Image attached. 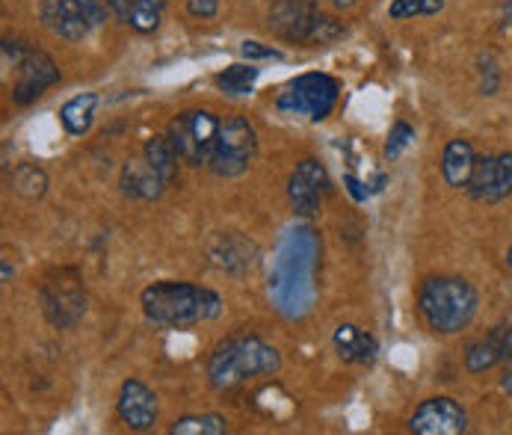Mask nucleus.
<instances>
[{"instance_id":"17","label":"nucleus","mask_w":512,"mask_h":435,"mask_svg":"<svg viewBox=\"0 0 512 435\" xmlns=\"http://www.w3.org/2000/svg\"><path fill=\"white\" fill-rule=\"evenodd\" d=\"M119 190L131 202H157L166 193V184L148 166L146 157H140V160H128L122 166V172H119Z\"/></svg>"},{"instance_id":"24","label":"nucleus","mask_w":512,"mask_h":435,"mask_svg":"<svg viewBox=\"0 0 512 435\" xmlns=\"http://www.w3.org/2000/svg\"><path fill=\"white\" fill-rule=\"evenodd\" d=\"M163 12H166V0H134V12H131L128 27L140 36H151V33H157Z\"/></svg>"},{"instance_id":"22","label":"nucleus","mask_w":512,"mask_h":435,"mask_svg":"<svg viewBox=\"0 0 512 435\" xmlns=\"http://www.w3.org/2000/svg\"><path fill=\"white\" fill-rule=\"evenodd\" d=\"M258 77H261V69L255 63H249V66L246 63H234L225 72L217 74V86H220L225 95L240 98V95H252L255 92Z\"/></svg>"},{"instance_id":"12","label":"nucleus","mask_w":512,"mask_h":435,"mask_svg":"<svg viewBox=\"0 0 512 435\" xmlns=\"http://www.w3.org/2000/svg\"><path fill=\"white\" fill-rule=\"evenodd\" d=\"M320 15L314 0H276L270 9V30L285 42H311L317 36Z\"/></svg>"},{"instance_id":"25","label":"nucleus","mask_w":512,"mask_h":435,"mask_svg":"<svg viewBox=\"0 0 512 435\" xmlns=\"http://www.w3.org/2000/svg\"><path fill=\"white\" fill-rule=\"evenodd\" d=\"M444 9V0H391L388 18L391 21H412V18H433Z\"/></svg>"},{"instance_id":"30","label":"nucleus","mask_w":512,"mask_h":435,"mask_svg":"<svg viewBox=\"0 0 512 435\" xmlns=\"http://www.w3.org/2000/svg\"><path fill=\"white\" fill-rule=\"evenodd\" d=\"M77 3H80V9L86 12V18H89L92 27H101V24L107 21V15H110V6H107L104 0H77Z\"/></svg>"},{"instance_id":"1","label":"nucleus","mask_w":512,"mask_h":435,"mask_svg":"<svg viewBox=\"0 0 512 435\" xmlns=\"http://www.w3.org/2000/svg\"><path fill=\"white\" fill-rule=\"evenodd\" d=\"M140 308H143L146 323L154 329H190L199 323L220 320L225 302L214 288L163 279L143 288Z\"/></svg>"},{"instance_id":"23","label":"nucleus","mask_w":512,"mask_h":435,"mask_svg":"<svg viewBox=\"0 0 512 435\" xmlns=\"http://www.w3.org/2000/svg\"><path fill=\"white\" fill-rule=\"evenodd\" d=\"M231 430L228 427V418L214 415V412H205V415H184L178 421L169 424V433L172 435H225Z\"/></svg>"},{"instance_id":"33","label":"nucleus","mask_w":512,"mask_h":435,"mask_svg":"<svg viewBox=\"0 0 512 435\" xmlns=\"http://www.w3.org/2000/svg\"><path fill=\"white\" fill-rule=\"evenodd\" d=\"M344 187H347V193H350L356 202H367V199H370V190H367L359 178H353V175H344Z\"/></svg>"},{"instance_id":"4","label":"nucleus","mask_w":512,"mask_h":435,"mask_svg":"<svg viewBox=\"0 0 512 435\" xmlns=\"http://www.w3.org/2000/svg\"><path fill=\"white\" fill-rule=\"evenodd\" d=\"M341 101V83L326 72L296 74L276 95V110L288 119H302L311 125L326 122Z\"/></svg>"},{"instance_id":"19","label":"nucleus","mask_w":512,"mask_h":435,"mask_svg":"<svg viewBox=\"0 0 512 435\" xmlns=\"http://www.w3.org/2000/svg\"><path fill=\"white\" fill-rule=\"evenodd\" d=\"M98 101H101L98 92H80L60 107V125L72 140H83L92 131Z\"/></svg>"},{"instance_id":"29","label":"nucleus","mask_w":512,"mask_h":435,"mask_svg":"<svg viewBox=\"0 0 512 435\" xmlns=\"http://www.w3.org/2000/svg\"><path fill=\"white\" fill-rule=\"evenodd\" d=\"M30 57V48L27 45H21V42H3V66L9 69V63H12V69H21V63Z\"/></svg>"},{"instance_id":"6","label":"nucleus","mask_w":512,"mask_h":435,"mask_svg":"<svg viewBox=\"0 0 512 435\" xmlns=\"http://www.w3.org/2000/svg\"><path fill=\"white\" fill-rule=\"evenodd\" d=\"M39 305H42L45 320L54 329H77L89 308V296H86L80 270L77 267L51 270L39 288Z\"/></svg>"},{"instance_id":"27","label":"nucleus","mask_w":512,"mask_h":435,"mask_svg":"<svg viewBox=\"0 0 512 435\" xmlns=\"http://www.w3.org/2000/svg\"><path fill=\"white\" fill-rule=\"evenodd\" d=\"M477 77H480V95L483 98H492V95H498L501 92V83H504V74H501V66L486 54V57H480V63H477Z\"/></svg>"},{"instance_id":"37","label":"nucleus","mask_w":512,"mask_h":435,"mask_svg":"<svg viewBox=\"0 0 512 435\" xmlns=\"http://www.w3.org/2000/svg\"><path fill=\"white\" fill-rule=\"evenodd\" d=\"M359 0H332V6H338V9H353Z\"/></svg>"},{"instance_id":"28","label":"nucleus","mask_w":512,"mask_h":435,"mask_svg":"<svg viewBox=\"0 0 512 435\" xmlns=\"http://www.w3.org/2000/svg\"><path fill=\"white\" fill-rule=\"evenodd\" d=\"M240 54L249 60V63H279V60H285V51H279V48H273V45H261V42H243L240 45Z\"/></svg>"},{"instance_id":"10","label":"nucleus","mask_w":512,"mask_h":435,"mask_svg":"<svg viewBox=\"0 0 512 435\" xmlns=\"http://www.w3.org/2000/svg\"><path fill=\"white\" fill-rule=\"evenodd\" d=\"M329 190H332V181H329V172L320 160L302 157L293 166L291 178H288V199H291V208L299 217H314Z\"/></svg>"},{"instance_id":"31","label":"nucleus","mask_w":512,"mask_h":435,"mask_svg":"<svg viewBox=\"0 0 512 435\" xmlns=\"http://www.w3.org/2000/svg\"><path fill=\"white\" fill-rule=\"evenodd\" d=\"M222 0H187V12L193 18H214L220 12Z\"/></svg>"},{"instance_id":"26","label":"nucleus","mask_w":512,"mask_h":435,"mask_svg":"<svg viewBox=\"0 0 512 435\" xmlns=\"http://www.w3.org/2000/svg\"><path fill=\"white\" fill-rule=\"evenodd\" d=\"M418 140V134H415V128L409 125V122H403V119H397L394 125H391V131H388V140H385V160H400L403 154H406V148H412Z\"/></svg>"},{"instance_id":"21","label":"nucleus","mask_w":512,"mask_h":435,"mask_svg":"<svg viewBox=\"0 0 512 435\" xmlns=\"http://www.w3.org/2000/svg\"><path fill=\"white\" fill-rule=\"evenodd\" d=\"M9 187H12V193L18 199L39 202V199H45L51 181H48V172L39 163H15V169L9 175Z\"/></svg>"},{"instance_id":"38","label":"nucleus","mask_w":512,"mask_h":435,"mask_svg":"<svg viewBox=\"0 0 512 435\" xmlns=\"http://www.w3.org/2000/svg\"><path fill=\"white\" fill-rule=\"evenodd\" d=\"M504 264H507V270L512 273V243H510V249H507V255H504Z\"/></svg>"},{"instance_id":"32","label":"nucleus","mask_w":512,"mask_h":435,"mask_svg":"<svg viewBox=\"0 0 512 435\" xmlns=\"http://www.w3.org/2000/svg\"><path fill=\"white\" fill-rule=\"evenodd\" d=\"M107 6H110V15H116L122 24H128L131 21V12H134V0H107Z\"/></svg>"},{"instance_id":"16","label":"nucleus","mask_w":512,"mask_h":435,"mask_svg":"<svg viewBox=\"0 0 512 435\" xmlns=\"http://www.w3.org/2000/svg\"><path fill=\"white\" fill-rule=\"evenodd\" d=\"M332 347L341 362L359 364V367H370L379 356V341L373 338V332H367L356 323H341L332 332Z\"/></svg>"},{"instance_id":"2","label":"nucleus","mask_w":512,"mask_h":435,"mask_svg":"<svg viewBox=\"0 0 512 435\" xmlns=\"http://www.w3.org/2000/svg\"><path fill=\"white\" fill-rule=\"evenodd\" d=\"M415 305L433 335L453 338L477 320L480 293L462 276H430L418 285Z\"/></svg>"},{"instance_id":"20","label":"nucleus","mask_w":512,"mask_h":435,"mask_svg":"<svg viewBox=\"0 0 512 435\" xmlns=\"http://www.w3.org/2000/svg\"><path fill=\"white\" fill-rule=\"evenodd\" d=\"M143 157L148 160V166L163 178L166 187H172V184L181 178V157H178V151L172 148L166 134H163V137H151V140H146V145H143Z\"/></svg>"},{"instance_id":"13","label":"nucleus","mask_w":512,"mask_h":435,"mask_svg":"<svg viewBox=\"0 0 512 435\" xmlns=\"http://www.w3.org/2000/svg\"><path fill=\"white\" fill-rule=\"evenodd\" d=\"M507 362H512V323L492 326L486 335L471 341L465 347V356H462V364H465L468 376L489 373L495 367H504Z\"/></svg>"},{"instance_id":"8","label":"nucleus","mask_w":512,"mask_h":435,"mask_svg":"<svg viewBox=\"0 0 512 435\" xmlns=\"http://www.w3.org/2000/svg\"><path fill=\"white\" fill-rule=\"evenodd\" d=\"M409 433L415 435H462L468 433V409L450 397V394H433L415 406L409 415Z\"/></svg>"},{"instance_id":"9","label":"nucleus","mask_w":512,"mask_h":435,"mask_svg":"<svg viewBox=\"0 0 512 435\" xmlns=\"http://www.w3.org/2000/svg\"><path fill=\"white\" fill-rule=\"evenodd\" d=\"M465 193L474 202H486V205H498L512 196V151L501 154H477L471 181L465 187Z\"/></svg>"},{"instance_id":"34","label":"nucleus","mask_w":512,"mask_h":435,"mask_svg":"<svg viewBox=\"0 0 512 435\" xmlns=\"http://www.w3.org/2000/svg\"><path fill=\"white\" fill-rule=\"evenodd\" d=\"M512 27V0H504L501 3V12H498V30H510Z\"/></svg>"},{"instance_id":"11","label":"nucleus","mask_w":512,"mask_h":435,"mask_svg":"<svg viewBox=\"0 0 512 435\" xmlns=\"http://www.w3.org/2000/svg\"><path fill=\"white\" fill-rule=\"evenodd\" d=\"M116 418L131 433H148V430H154V424L160 418L157 394L148 388L143 379H137V376L125 379L122 388H119V397H116Z\"/></svg>"},{"instance_id":"14","label":"nucleus","mask_w":512,"mask_h":435,"mask_svg":"<svg viewBox=\"0 0 512 435\" xmlns=\"http://www.w3.org/2000/svg\"><path fill=\"white\" fill-rule=\"evenodd\" d=\"M60 66L54 63V57H48L45 51H30V57L21 63L18 77L12 83V101L18 107H30L36 98H42L51 86L60 83Z\"/></svg>"},{"instance_id":"15","label":"nucleus","mask_w":512,"mask_h":435,"mask_svg":"<svg viewBox=\"0 0 512 435\" xmlns=\"http://www.w3.org/2000/svg\"><path fill=\"white\" fill-rule=\"evenodd\" d=\"M39 12L42 24L66 42H83L95 30L77 0H42Z\"/></svg>"},{"instance_id":"5","label":"nucleus","mask_w":512,"mask_h":435,"mask_svg":"<svg viewBox=\"0 0 512 435\" xmlns=\"http://www.w3.org/2000/svg\"><path fill=\"white\" fill-rule=\"evenodd\" d=\"M220 128L222 122L211 110L193 107V110H181L178 116H172V122L166 125V137L178 151L181 163H187L193 169H199V166L208 169V163L217 151Z\"/></svg>"},{"instance_id":"7","label":"nucleus","mask_w":512,"mask_h":435,"mask_svg":"<svg viewBox=\"0 0 512 435\" xmlns=\"http://www.w3.org/2000/svg\"><path fill=\"white\" fill-rule=\"evenodd\" d=\"M255 154H258V131H255V125L246 116L231 113L222 122L217 151H214V157L208 163V172H214L217 178H240V175L249 172Z\"/></svg>"},{"instance_id":"3","label":"nucleus","mask_w":512,"mask_h":435,"mask_svg":"<svg viewBox=\"0 0 512 435\" xmlns=\"http://www.w3.org/2000/svg\"><path fill=\"white\" fill-rule=\"evenodd\" d=\"M282 370V353L258 335H228L208 359V382L217 391H234L252 379L276 376Z\"/></svg>"},{"instance_id":"36","label":"nucleus","mask_w":512,"mask_h":435,"mask_svg":"<svg viewBox=\"0 0 512 435\" xmlns=\"http://www.w3.org/2000/svg\"><path fill=\"white\" fill-rule=\"evenodd\" d=\"M12 276H15V270L9 267V258H3V285H9V282H12Z\"/></svg>"},{"instance_id":"35","label":"nucleus","mask_w":512,"mask_h":435,"mask_svg":"<svg viewBox=\"0 0 512 435\" xmlns=\"http://www.w3.org/2000/svg\"><path fill=\"white\" fill-rule=\"evenodd\" d=\"M501 391L512 400V362L504 364V373H501Z\"/></svg>"},{"instance_id":"18","label":"nucleus","mask_w":512,"mask_h":435,"mask_svg":"<svg viewBox=\"0 0 512 435\" xmlns=\"http://www.w3.org/2000/svg\"><path fill=\"white\" fill-rule=\"evenodd\" d=\"M474 163H477L474 143L465 140V137H453L450 143L441 148V181H444L450 190H465L468 181H471Z\"/></svg>"}]
</instances>
